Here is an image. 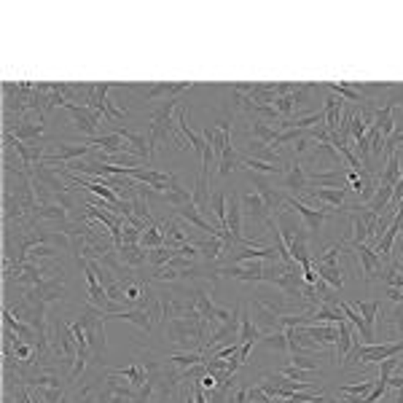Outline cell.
<instances>
[{
    "instance_id": "f35d334b",
    "label": "cell",
    "mask_w": 403,
    "mask_h": 403,
    "mask_svg": "<svg viewBox=\"0 0 403 403\" xmlns=\"http://www.w3.org/2000/svg\"><path fill=\"white\" fill-rule=\"evenodd\" d=\"M347 248H349V245H347V240H339L336 245H331L325 253H320V255H317V258H312V261H314V264H339L341 253H344Z\"/></svg>"
},
{
    "instance_id": "277c9868",
    "label": "cell",
    "mask_w": 403,
    "mask_h": 403,
    "mask_svg": "<svg viewBox=\"0 0 403 403\" xmlns=\"http://www.w3.org/2000/svg\"><path fill=\"white\" fill-rule=\"evenodd\" d=\"M393 355H403L401 341H384V344H355L352 352L344 358V366H369V363H384Z\"/></svg>"
},
{
    "instance_id": "1f68e13d",
    "label": "cell",
    "mask_w": 403,
    "mask_h": 403,
    "mask_svg": "<svg viewBox=\"0 0 403 403\" xmlns=\"http://www.w3.org/2000/svg\"><path fill=\"white\" fill-rule=\"evenodd\" d=\"M390 202H393V188L390 186H379L376 188V194L371 196V202L366 205L371 213H376V216H384V210L390 207Z\"/></svg>"
},
{
    "instance_id": "484cf974",
    "label": "cell",
    "mask_w": 403,
    "mask_h": 403,
    "mask_svg": "<svg viewBox=\"0 0 403 403\" xmlns=\"http://www.w3.org/2000/svg\"><path fill=\"white\" fill-rule=\"evenodd\" d=\"M248 135H250V140H258V143H266V146L275 148L279 129H272V126L266 124V122H261V119H253L248 126Z\"/></svg>"
},
{
    "instance_id": "f1b7e54d",
    "label": "cell",
    "mask_w": 403,
    "mask_h": 403,
    "mask_svg": "<svg viewBox=\"0 0 403 403\" xmlns=\"http://www.w3.org/2000/svg\"><path fill=\"white\" fill-rule=\"evenodd\" d=\"M113 371L119 373V376H124L135 390H140V387H146V384H148V376H146V369H143V363H140V360H135V363H132V366H126V369H113Z\"/></svg>"
},
{
    "instance_id": "b9f144b4",
    "label": "cell",
    "mask_w": 403,
    "mask_h": 403,
    "mask_svg": "<svg viewBox=\"0 0 403 403\" xmlns=\"http://www.w3.org/2000/svg\"><path fill=\"white\" fill-rule=\"evenodd\" d=\"M279 373H282V376H288V379H293V382H312V376H314L312 371H304V369H296L293 363H288L285 369H279ZM317 376H320V373H317Z\"/></svg>"
},
{
    "instance_id": "7a4b0ae2",
    "label": "cell",
    "mask_w": 403,
    "mask_h": 403,
    "mask_svg": "<svg viewBox=\"0 0 403 403\" xmlns=\"http://www.w3.org/2000/svg\"><path fill=\"white\" fill-rule=\"evenodd\" d=\"M349 210V231H347V245L355 248V245H366L376 237V223H379V216L371 213L366 205H352L347 207Z\"/></svg>"
},
{
    "instance_id": "60d3db41",
    "label": "cell",
    "mask_w": 403,
    "mask_h": 403,
    "mask_svg": "<svg viewBox=\"0 0 403 403\" xmlns=\"http://www.w3.org/2000/svg\"><path fill=\"white\" fill-rule=\"evenodd\" d=\"M320 360L323 358H312V355H290V363L296 369H304V371L320 373Z\"/></svg>"
},
{
    "instance_id": "9c48e42d",
    "label": "cell",
    "mask_w": 403,
    "mask_h": 403,
    "mask_svg": "<svg viewBox=\"0 0 403 403\" xmlns=\"http://www.w3.org/2000/svg\"><path fill=\"white\" fill-rule=\"evenodd\" d=\"M285 210H288V213H299V218L304 220V226H307V231H310L312 237H320L323 223L331 218V213H323V210H317V207H310V205L301 202L299 196H290L288 205H285Z\"/></svg>"
},
{
    "instance_id": "f546056e",
    "label": "cell",
    "mask_w": 403,
    "mask_h": 403,
    "mask_svg": "<svg viewBox=\"0 0 403 403\" xmlns=\"http://www.w3.org/2000/svg\"><path fill=\"white\" fill-rule=\"evenodd\" d=\"M261 336H264V334H261L258 325L253 323L250 312L242 307V312H240V344H245V341H258Z\"/></svg>"
},
{
    "instance_id": "52a82bcc",
    "label": "cell",
    "mask_w": 403,
    "mask_h": 403,
    "mask_svg": "<svg viewBox=\"0 0 403 403\" xmlns=\"http://www.w3.org/2000/svg\"><path fill=\"white\" fill-rule=\"evenodd\" d=\"M250 181H253L255 191L261 194V199L266 202V207H269L272 216H277L279 210H285V205H288V199H290V194H288L285 188L275 186L266 175H258V172H250Z\"/></svg>"
},
{
    "instance_id": "ba28073f",
    "label": "cell",
    "mask_w": 403,
    "mask_h": 403,
    "mask_svg": "<svg viewBox=\"0 0 403 403\" xmlns=\"http://www.w3.org/2000/svg\"><path fill=\"white\" fill-rule=\"evenodd\" d=\"M264 264L266 261H245V264H231V266L216 264V275L218 279H240V282L258 285L264 282Z\"/></svg>"
},
{
    "instance_id": "d4e9b609",
    "label": "cell",
    "mask_w": 403,
    "mask_h": 403,
    "mask_svg": "<svg viewBox=\"0 0 403 403\" xmlns=\"http://www.w3.org/2000/svg\"><path fill=\"white\" fill-rule=\"evenodd\" d=\"M119 258L124 261L129 269H140V266H146L148 264V250L143 248V245H122L119 248Z\"/></svg>"
},
{
    "instance_id": "6da1fadb",
    "label": "cell",
    "mask_w": 403,
    "mask_h": 403,
    "mask_svg": "<svg viewBox=\"0 0 403 403\" xmlns=\"http://www.w3.org/2000/svg\"><path fill=\"white\" fill-rule=\"evenodd\" d=\"M76 320L81 323L84 334H87V341L92 347V355H94V363H102L105 366V355H108V339H105V312L92 307V304H84Z\"/></svg>"
},
{
    "instance_id": "e0dca14e",
    "label": "cell",
    "mask_w": 403,
    "mask_h": 403,
    "mask_svg": "<svg viewBox=\"0 0 403 403\" xmlns=\"http://www.w3.org/2000/svg\"><path fill=\"white\" fill-rule=\"evenodd\" d=\"M105 320L132 323V325H137V328H140V331H146V334L156 331V328H154V320L148 317V312H143V310H124V312H116V314H105Z\"/></svg>"
},
{
    "instance_id": "2e32d148",
    "label": "cell",
    "mask_w": 403,
    "mask_h": 403,
    "mask_svg": "<svg viewBox=\"0 0 403 403\" xmlns=\"http://www.w3.org/2000/svg\"><path fill=\"white\" fill-rule=\"evenodd\" d=\"M339 310H341V314L349 320V325L360 334V339L366 341V344H373V328L366 323V320H363V317H360V312L355 310L349 301H339Z\"/></svg>"
},
{
    "instance_id": "c3c4849f",
    "label": "cell",
    "mask_w": 403,
    "mask_h": 403,
    "mask_svg": "<svg viewBox=\"0 0 403 403\" xmlns=\"http://www.w3.org/2000/svg\"><path fill=\"white\" fill-rule=\"evenodd\" d=\"M395 403H403V384L398 387V398H395Z\"/></svg>"
},
{
    "instance_id": "4fadbf2b",
    "label": "cell",
    "mask_w": 403,
    "mask_h": 403,
    "mask_svg": "<svg viewBox=\"0 0 403 403\" xmlns=\"http://www.w3.org/2000/svg\"><path fill=\"white\" fill-rule=\"evenodd\" d=\"M279 186L285 188L290 196H304V191L310 188V181H307L304 167H301L299 161H290L288 170H285V175H282V183H279Z\"/></svg>"
},
{
    "instance_id": "30bf717a",
    "label": "cell",
    "mask_w": 403,
    "mask_h": 403,
    "mask_svg": "<svg viewBox=\"0 0 403 403\" xmlns=\"http://www.w3.org/2000/svg\"><path fill=\"white\" fill-rule=\"evenodd\" d=\"M245 307H248L250 317H253V323L258 325V331H261V334H277V331H285V325H282V317H279V314H275V312L269 310V307H264L261 301H255L253 296H248Z\"/></svg>"
},
{
    "instance_id": "3957f363",
    "label": "cell",
    "mask_w": 403,
    "mask_h": 403,
    "mask_svg": "<svg viewBox=\"0 0 403 403\" xmlns=\"http://www.w3.org/2000/svg\"><path fill=\"white\" fill-rule=\"evenodd\" d=\"M49 341H51V352L60 360H70L76 366V355H78V341L73 336L70 320L67 317H54L49 314Z\"/></svg>"
},
{
    "instance_id": "44dd1931",
    "label": "cell",
    "mask_w": 403,
    "mask_h": 403,
    "mask_svg": "<svg viewBox=\"0 0 403 403\" xmlns=\"http://www.w3.org/2000/svg\"><path fill=\"white\" fill-rule=\"evenodd\" d=\"M307 334H310L312 339L317 341L320 347H325V349H331L336 339H339V325H331V323H317V325H310L307 328Z\"/></svg>"
},
{
    "instance_id": "5bb4252c",
    "label": "cell",
    "mask_w": 403,
    "mask_h": 403,
    "mask_svg": "<svg viewBox=\"0 0 403 403\" xmlns=\"http://www.w3.org/2000/svg\"><path fill=\"white\" fill-rule=\"evenodd\" d=\"M352 250L358 253V261H360V266H363V279H366V282H373V279L382 277L384 261L373 253V248H369V245H355Z\"/></svg>"
},
{
    "instance_id": "4dcf8cb0",
    "label": "cell",
    "mask_w": 403,
    "mask_h": 403,
    "mask_svg": "<svg viewBox=\"0 0 403 403\" xmlns=\"http://www.w3.org/2000/svg\"><path fill=\"white\" fill-rule=\"evenodd\" d=\"M170 358V363L175 366V369H191V366H199V363H205L207 360V355L205 352H175V355H167Z\"/></svg>"
},
{
    "instance_id": "7402d4cb",
    "label": "cell",
    "mask_w": 403,
    "mask_h": 403,
    "mask_svg": "<svg viewBox=\"0 0 403 403\" xmlns=\"http://www.w3.org/2000/svg\"><path fill=\"white\" fill-rule=\"evenodd\" d=\"M100 264H102V266H105V269H108V272H111L113 277L119 279V282H124V285H126V282H132V275H135V269H129L124 261L119 258V250L108 253V255H105V258H102Z\"/></svg>"
},
{
    "instance_id": "ac0fdd59",
    "label": "cell",
    "mask_w": 403,
    "mask_h": 403,
    "mask_svg": "<svg viewBox=\"0 0 403 403\" xmlns=\"http://www.w3.org/2000/svg\"><path fill=\"white\" fill-rule=\"evenodd\" d=\"M242 199L237 191H231L229 196V213H226V231H231V237H242Z\"/></svg>"
},
{
    "instance_id": "8d00e7d4",
    "label": "cell",
    "mask_w": 403,
    "mask_h": 403,
    "mask_svg": "<svg viewBox=\"0 0 403 403\" xmlns=\"http://www.w3.org/2000/svg\"><path fill=\"white\" fill-rule=\"evenodd\" d=\"M140 245H143L146 250H154V248H161V245H164V231H161L159 223H156V226H148V229L143 231Z\"/></svg>"
},
{
    "instance_id": "8fae6325",
    "label": "cell",
    "mask_w": 403,
    "mask_h": 403,
    "mask_svg": "<svg viewBox=\"0 0 403 403\" xmlns=\"http://www.w3.org/2000/svg\"><path fill=\"white\" fill-rule=\"evenodd\" d=\"M65 111L70 113L73 124H76V129H78V132L84 135V140H89V137H97V126H100V122H105V116H102L100 111L84 108V105H67Z\"/></svg>"
},
{
    "instance_id": "7bdbcfd3",
    "label": "cell",
    "mask_w": 403,
    "mask_h": 403,
    "mask_svg": "<svg viewBox=\"0 0 403 403\" xmlns=\"http://www.w3.org/2000/svg\"><path fill=\"white\" fill-rule=\"evenodd\" d=\"M140 237H143V231H140L137 226H132V223H126V220H124V231H122V245H140Z\"/></svg>"
},
{
    "instance_id": "cb8c5ba5",
    "label": "cell",
    "mask_w": 403,
    "mask_h": 403,
    "mask_svg": "<svg viewBox=\"0 0 403 403\" xmlns=\"http://www.w3.org/2000/svg\"><path fill=\"white\" fill-rule=\"evenodd\" d=\"M242 167V154L234 148V146H226L223 148V154L218 156V175L220 178H229L234 170H240Z\"/></svg>"
},
{
    "instance_id": "d6a6232c",
    "label": "cell",
    "mask_w": 403,
    "mask_h": 403,
    "mask_svg": "<svg viewBox=\"0 0 403 403\" xmlns=\"http://www.w3.org/2000/svg\"><path fill=\"white\" fill-rule=\"evenodd\" d=\"M54 258H60L57 245H35L25 253V261H32V264H43V261H54Z\"/></svg>"
},
{
    "instance_id": "d6986e66",
    "label": "cell",
    "mask_w": 403,
    "mask_h": 403,
    "mask_svg": "<svg viewBox=\"0 0 403 403\" xmlns=\"http://www.w3.org/2000/svg\"><path fill=\"white\" fill-rule=\"evenodd\" d=\"M310 159L320 167H347V164H341V156H339V151L334 148V143H317L314 148H312V154H310Z\"/></svg>"
},
{
    "instance_id": "83f0119b",
    "label": "cell",
    "mask_w": 403,
    "mask_h": 403,
    "mask_svg": "<svg viewBox=\"0 0 403 403\" xmlns=\"http://www.w3.org/2000/svg\"><path fill=\"white\" fill-rule=\"evenodd\" d=\"M312 266L317 269L320 279L328 282L331 288H336V290L344 288V269H339V264H314V261H312Z\"/></svg>"
},
{
    "instance_id": "74e56055",
    "label": "cell",
    "mask_w": 403,
    "mask_h": 403,
    "mask_svg": "<svg viewBox=\"0 0 403 403\" xmlns=\"http://www.w3.org/2000/svg\"><path fill=\"white\" fill-rule=\"evenodd\" d=\"M352 307L360 312V317H363L371 328L376 325V317H379V299H371V301H355Z\"/></svg>"
},
{
    "instance_id": "7c38bea8",
    "label": "cell",
    "mask_w": 403,
    "mask_h": 403,
    "mask_svg": "<svg viewBox=\"0 0 403 403\" xmlns=\"http://www.w3.org/2000/svg\"><path fill=\"white\" fill-rule=\"evenodd\" d=\"M240 199H242V213H245L250 220L269 226V220H272L275 216L269 213V207H266V202L261 199L258 191H245V194H240Z\"/></svg>"
},
{
    "instance_id": "ab89813d",
    "label": "cell",
    "mask_w": 403,
    "mask_h": 403,
    "mask_svg": "<svg viewBox=\"0 0 403 403\" xmlns=\"http://www.w3.org/2000/svg\"><path fill=\"white\" fill-rule=\"evenodd\" d=\"M382 282L387 285V288H401L403 290V275H401V269L395 266V261H390L387 266H384V272H382Z\"/></svg>"
},
{
    "instance_id": "d590c367",
    "label": "cell",
    "mask_w": 403,
    "mask_h": 403,
    "mask_svg": "<svg viewBox=\"0 0 403 403\" xmlns=\"http://www.w3.org/2000/svg\"><path fill=\"white\" fill-rule=\"evenodd\" d=\"M258 344L264 347V349H275V352H288V336H285V331H277V334H264Z\"/></svg>"
},
{
    "instance_id": "bcb514c9",
    "label": "cell",
    "mask_w": 403,
    "mask_h": 403,
    "mask_svg": "<svg viewBox=\"0 0 403 403\" xmlns=\"http://www.w3.org/2000/svg\"><path fill=\"white\" fill-rule=\"evenodd\" d=\"M199 384H202V390H205V393H213V390H218V384H220V382H218L216 373L207 371L202 379H199Z\"/></svg>"
},
{
    "instance_id": "e575fe53",
    "label": "cell",
    "mask_w": 403,
    "mask_h": 403,
    "mask_svg": "<svg viewBox=\"0 0 403 403\" xmlns=\"http://www.w3.org/2000/svg\"><path fill=\"white\" fill-rule=\"evenodd\" d=\"M172 258H175V250L167 248V245L148 250V266H154V269H161V266H167V264H170Z\"/></svg>"
},
{
    "instance_id": "681fc988",
    "label": "cell",
    "mask_w": 403,
    "mask_h": 403,
    "mask_svg": "<svg viewBox=\"0 0 403 403\" xmlns=\"http://www.w3.org/2000/svg\"><path fill=\"white\" fill-rule=\"evenodd\" d=\"M395 266H398V264H395ZM398 269H401V275H403V266H398Z\"/></svg>"
},
{
    "instance_id": "8992f818",
    "label": "cell",
    "mask_w": 403,
    "mask_h": 403,
    "mask_svg": "<svg viewBox=\"0 0 403 403\" xmlns=\"http://www.w3.org/2000/svg\"><path fill=\"white\" fill-rule=\"evenodd\" d=\"M122 92L137 94L135 102H156V100H170V97H181L183 92L196 89L194 84H170V81H156V84H122Z\"/></svg>"
},
{
    "instance_id": "ee69618b",
    "label": "cell",
    "mask_w": 403,
    "mask_h": 403,
    "mask_svg": "<svg viewBox=\"0 0 403 403\" xmlns=\"http://www.w3.org/2000/svg\"><path fill=\"white\" fill-rule=\"evenodd\" d=\"M398 366H401V355H393L384 363H379V379H390L393 373L398 371Z\"/></svg>"
},
{
    "instance_id": "4316f807",
    "label": "cell",
    "mask_w": 403,
    "mask_h": 403,
    "mask_svg": "<svg viewBox=\"0 0 403 403\" xmlns=\"http://www.w3.org/2000/svg\"><path fill=\"white\" fill-rule=\"evenodd\" d=\"M358 344V339H355V331H352V325H349V320L344 317L339 323V339H336V358L339 360H344L349 352H352V347Z\"/></svg>"
},
{
    "instance_id": "f6af8a7d",
    "label": "cell",
    "mask_w": 403,
    "mask_h": 403,
    "mask_svg": "<svg viewBox=\"0 0 403 403\" xmlns=\"http://www.w3.org/2000/svg\"><path fill=\"white\" fill-rule=\"evenodd\" d=\"M387 325H390V331H403V301H398L393 312L387 314Z\"/></svg>"
},
{
    "instance_id": "5b68a950",
    "label": "cell",
    "mask_w": 403,
    "mask_h": 403,
    "mask_svg": "<svg viewBox=\"0 0 403 403\" xmlns=\"http://www.w3.org/2000/svg\"><path fill=\"white\" fill-rule=\"evenodd\" d=\"M25 299L32 301V304H46V307L60 304V301L67 299V275H65L62 269H57L54 275H49L41 285L27 288L25 290Z\"/></svg>"
},
{
    "instance_id": "9a60e30c",
    "label": "cell",
    "mask_w": 403,
    "mask_h": 403,
    "mask_svg": "<svg viewBox=\"0 0 403 403\" xmlns=\"http://www.w3.org/2000/svg\"><path fill=\"white\" fill-rule=\"evenodd\" d=\"M307 181L314 188H344V191H349L347 167H336V170H328V172H312V175H307Z\"/></svg>"
},
{
    "instance_id": "7dc6e473",
    "label": "cell",
    "mask_w": 403,
    "mask_h": 403,
    "mask_svg": "<svg viewBox=\"0 0 403 403\" xmlns=\"http://www.w3.org/2000/svg\"><path fill=\"white\" fill-rule=\"evenodd\" d=\"M387 299L398 304V301H403V290L401 288H387Z\"/></svg>"
},
{
    "instance_id": "ffe728a7",
    "label": "cell",
    "mask_w": 403,
    "mask_h": 403,
    "mask_svg": "<svg viewBox=\"0 0 403 403\" xmlns=\"http://www.w3.org/2000/svg\"><path fill=\"white\" fill-rule=\"evenodd\" d=\"M11 135L22 143H41L46 135V122H22L11 129Z\"/></svg>"
},
{
    "instance_id": "603a6c76",
    "label": "cell",
    "mask_w": 403,
    "mask_h": 403,
    "mask_svg": "<svg viewBox=\"0 0 403 403\" xmlns=\"http://www.w3.org/2000/svg\"><path fill=\"white\" fill-rule=\"evenodd\" d=\"M401 156H398V151L393 156H387V161H384V167L379 170V186H390L395 188V183L401 181Z\"/></svg>"
},
{
    "instance_id": "836d02e7",
    "label": "cell",
    "mask_w": 403,
    "mask_h": 403,
    "mask_svg": "<svg viewBox=\"0 0 403 403\" xmlns=\"http://www.w3.org/2000/svg\"><path fill=\"white\" fill-rule=\"evenodd\" d=\"M325 89H328V92H334V94H339L341 100H347V102H352V105H355V108H358V105H363V102H366V100H363V97H360V94L355 92V87H352V84H349V81H339V84H328V87H325Z\"/></svg>"
}]
</instances>
